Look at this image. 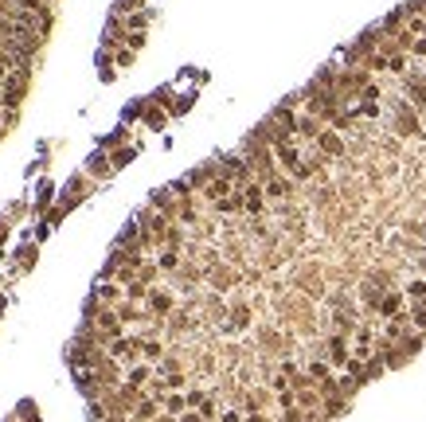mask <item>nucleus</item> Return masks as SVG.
I'll list each match as a JSON object with an SVG mask.
<instances>
[{
    "instance_id": "obj_1",
    "label": "nucleus",
    "mask_w": 426,
    "mask_h": 422,
    "mask_svg": "<svg viewBox=\"0 0 426 422\" xmlns=\"http://www.w3.org/2000/svg\"><path fill=\"white\" fill-rule=\"evenodd\" d=\"M426 348V0L157 188L67 344L90 422H340Z\"/></svg>"
},
{
    "instance_id": "obj_2",
    "label": "nucleus",
    "mask_w": 426,
    "mask_h": 422,
    "mask_svg": "<svg viewBox=\"0 0 426 422\" xmlns=\"http://www.w3.org/2000/svg\"><path fill=\"white\" fill-rule=\"evenodd\" d=\"M63 0H0V145L20 126Z\"/></svg>"
}]
</instances>
